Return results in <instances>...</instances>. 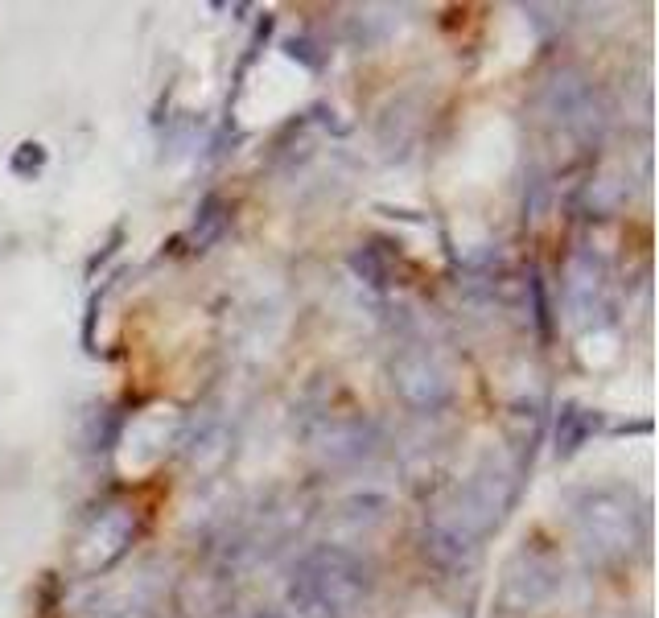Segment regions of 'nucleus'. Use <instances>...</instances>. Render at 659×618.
Wrapping results in <instances>:
<instances>
[{
    "instance_id": "nucleus-3",
    "label": "nucleus",
    "mask_w": 659,
    "mask_h": 618,
    "mask_svg": "<svg viewBox=\"0 0 659 618\" xmlns=\"http://www.w3.org/2000/svg\"><path fill=\"white\" fill-rule=\"evenodd\" d=\"M392 388L400 392L404 404H412L416 412H437L449 404L454 388H449V375L445 367L425 351V347H404L392 359Z\"/></svg>"
},
{
    "instance_id": "nucleus-5",
    "label": "nucleus",
    "mask_w": 659,
    "mask_h": 618,
    "mask_svg": "<svg viewBox=\"0 0 659 618\" xmlns=\"http://www.w3.org/2000/svg\"><path fill=\"white\" fill-rule=\"evenodd\" d=\"M314 445L330 458H359L367 450V425L363 421H334L314 433Z\"/></svg>"
},
{
    "instance_id": "nucleus-1",
    "label": "nucleus",
    "mask_w": 659,
    "mask_h": 618,
    "mask_svg": "<svg viewBox=\"0 0 659 618\" xmlns=\"http://www.w3.org/2000/svg\"><path fill=\"white\" fill-rule=\"evenodd\" d=\"M375 598V569L342 544H318L293 569V602L318 618H363Z\"/></svg>"
},
{
    "instance_id": "nucleus-2",
    "label": "nucleus",
    "mask_w": 659,
    "mask_h": 618,
    "mask_svg": "<svg viewBox=\"0 0 659 618\" xmlns=\"http://www.w3.org/2000/svg\"><path fill=\"white\" fill-rule=\"evenodd\" d=\"M577 540L594 565L627 561L643 540V511L622 487L589 491L577 503Z\"/></svg>"
},
{
    "instance_id": "nucleus-4",
    "label": "nucleus",
    "mask_w": 659,
    "mask_h": 618,
    "mask_svg": "<svg viewBox=\"0 0 659 618\" xmlns=\"http://www.w3.org/2000/svg\"><path fill=\"white\" fill-rule=\"evenodd\" d=\"M227 227H231V206H227L219 194H206V198L198 202V211H194L190 231H186V244H190V252H206V248H215L219 239L227 235Z\"/></svg>"
},
{
    "instance_id": "nucleus-7",
    "label": "nucleus",
    "mask_w": 659,
    "mask_h": 618,
    "mask_svg": "<svg viewBox=\"0 0 659 618\" xmlns=\"http://www.w3.org/2000/svg\"><path fill=\"white\" fill-rule=\"evenodd\" d=\"M351 268L359 272L367 285H375V289L388 285V264H384V256H379V248H359V252L351 256Z\"/></svg>"
},
{
    "instance_id": "nucleus-6",
    "label": "nucleus",
    "mask_w": 659,
    "mask_h": 618,
    "mask_svg": "<svg viewBox=\"0 0 659 618\" xmlns=\"http://www.w3.org/2000/svg\"><path fill=\"white\" fill-rule=\"evenodd\" d=\"M598 429V417L585 412L581 404H561V417H557V454L573 458L581 445L589 441V433Z\"/></svg>"
},
{
    "instance_id": "nucleus-8",
    "label": "nucleus",
    "mask_w": 659,
    "mask_h": 618,
    "mask_svg": "<svg viewBox=\"0 0 659 618\" xmlns=\"http://www.w3.org/2000/svg\"><path fill=\"white\" fill-rule=\"evenodd\" d=\"M9 169H13L17 178H33V174H42V169H46V145H38V141H25V145L13 153Z\"/></svg>"
},
{
    "instance_id": "nucleus-9",
    "label": "nucleus",
    "mask_w": 659,
    "mask_h": 618,
    "mask_svg": "<svg viewBox=\"0 0 659 618\" xmlns=\"http://www.w3.org/2000/svg\"><path fill=\"white\" fill-rule=\"evenodd\" d=\"M528 289H532V305H536V322H540V334L548 338V334H552V314H548V297H544V281H540V272H532Z\"/></svg>"
}]
</instances>
